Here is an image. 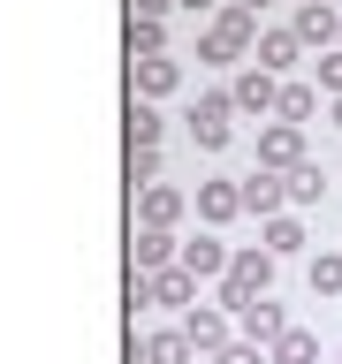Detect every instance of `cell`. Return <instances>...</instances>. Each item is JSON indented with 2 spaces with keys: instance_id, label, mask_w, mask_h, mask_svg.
<instances>
[{
  "instance_id": "cell-1",
  "label": "cell",
  "mask_w": 342,
  "mask_h": 364,
  "mask_svg": "<svg viewBox=\"0 0 342 364\" xmlns=\"http://www.w3.org/2000/svg\"><path fill=\"white\" fill-rule=\"evenodd\" d=\"M251 46H259V16H251V8H236V0H228L221 16L205 23V38H198V53L213 68H228V61H244Z\"/></svg>"
},
{
  "instance_id": "cell-2",
  "label": "cell",
  "mask_w": 342,
  "mask_h": 364,
  "mask_svg": "<svg viewBox=\"0 0 342 364\" xmlns=\"http://www.w3.org/2000/svg\"><path fill=\"white\" fill-rule=\"evenodd\" d=\"M190 136H198V152H221L228 136H236V99L228 91H205L198 107H190Z\"/></svg>"
},
{
  "instance_id": "cell-3",
  "label": "cell",
  "mask_w": 342,
  "mask_h": 364,
  "mask_svg": "<svg viewBox=\"0 0 342 364\" xmlns=\"http://www.w3.org/2000/svg\"><path fill=\"white\" fill-rule=\"evenodd\" d=\"M259 167H274V175H296V167H304V129L274 122V129L259 136Z\"/></svg>"
},
{
  "instance_id": "cell-4",
  "label": "cell",
  "mask_w": 342,
  "mask_h": 364,
  "mask_svg": "<svg viewBox=\"0 0 342 364\" xmlns=\"http://www.w3.org/2000/svg\"><path fill=\"white\" fill-rule=\"evenodd\" d=\"M228 99H236V114H274V107H281V76H266V68H244V76L228 84Z\"/></svg>"
},
{
  "instance_id": "cell-5",
  "label": "cell",
  "mask_w": 342,
  "mask_h": 364,
  "mask_svg": "<svg viewBox=\"0 0 342 364\" xmlns=\"http://www.w3.org/2000/svg\"><path fill=\"white\" fill-rule=\"evenodd\" d=\"M182 250H175V235L167 228H137V243H130V273H167Z\"/></svg>"
},
{
  "instance_id": "cell-6",
  "label": "cell",
  "mask_w": 342,
  "mask_h": 364,
  "mask_svg": "<svg viewBox=\"0 0 342 364\" xmlns=\"http://www.w3.org/2000/svg\"><path fill=\"white\" fill-rule=\"evenodd\" d=\"M182 334H190V349L221 357V349H228V311H213V304H190V311H182Z\"/></svg>"
},
{
  "instance_id": "cell-7",
  "label": "cell",
  "mask_w": 342,
  "mask_h": 364,
  "mask_svg": "<svg viewBox=\"0 0 342 364\" xmlns=\"http://www.w3.org/2000/svg\"><path fill=\"white\" fill-rule=\"evenodd\" d=\"M236 326H244V341H281L289 334V318H281V304H266V296H259V304H244V311H236Z\"/></svg>"
},
{
  "instance_id": "cell-8",
  "label": "cell",
  "mask_w": 342,
  "mask_h": 364,
  "mask_svg": "<svg viewBox=\"0 0 342 364\" xmlns=\"http://www.w3.org/2000/svg\"><path fill=\"white\" fill-rule=\"evenodd\" d=\"M175 84H182V68L167 61V53H160V61H130V91L137 99H167Z\"/></svg>"
},
{
  "instance_id": "cell-9",
  "label": "cell",
  "mask_w": 342,
  "mask_h": 364,
  "mask_svg": "<svg viewBox=\"0 0 342 364\" xmlns=\"http://www.w3.org/2000/svg\"><path fill=\"white\" fill-rule=\"evenodd\" d=\"M281 198H289V175H274V167H259V175H244V213H281Z\"/></svg>"
},
{
  "instance_id": "cell-10",
  "label": "cell",
  "mask_w": 342,
  "mask_h": 364,
  "mask_svg": "<svg viewBox=\"0 0 342 364\" xmlns=\"http://www.w3.org/2000/svg\"><path fill=\"white\" fill-rule=\"evenodd\" d=\"M198 213H205L213 228L236 220V213H244V182H198Z\"/></svg>"
},
{
  "instance_id": "cell-11",
  "label": "cell",
  "mask_w": 342,
  "mask_h": 364,
  "mask_svg": "<svg viewBox=\"0 0 342 364\" xmlns=\"http://www.w3.org/2000/svg\"><path fill=\"white\" fill-rule=\"evenodd\" d=\"M190 281H213V273H228V250L213 243V235H198V243H182V258H175Z\"/></svg>"
},
{
  "instance_id": "cell-12",
  "label": "cell",
  "mask_w": 342,
  "mask_h": 364,
  "mask_svg": "<svg viewBox=\"0 0 342 364\" xmlns=\"http://www.w3.org/2000/svg\"><path fill=\"white\" fill-rule=\"evenodd\" d=\"M296 31H259V46H251V53H259V68H266V76H281V68H296Z\"/></svg>"
},
{
  "instance_id": "cell-13",
  "label": "cell",
  "mask_w": 342,
  "mask_h": 364,
  "mask_svg": "<svg viewBox=\"0 0 342 364\" xmlns=\"http://www.w3.org/2000/svg\"><path fill=\"white\" fill-rule=\"evenodd\" d=\"M289 31H296L304 46H335V38H342V16H335V8H296Z\"/></svg>"
},
{
  "instance_id": "cell-14",
  "label": "cell",
  "mask_w": 342,
  "mask_h": 364,
  "mask_svg": "<svg viewBox=\"0 0 342 364\" xmlns=\"http://www.w3.org/2000/svg\"><path fill=\"white\" fill-rule=\"evenodd\" d=\"M167 53V23L160 16H130V61H160Z\"/></svg>"
},
{
  "instance_id": "cell-15",
  "label": "cell",
  "mask_w": 342,
  "mask_h": 364,
  "mask_svg": "<svg viewBox=\"0 0 342 364\" xmlns=\"http://www.w3.org/2000/svg\"><path fill=\"white\" fill-rule=\"evenodd\" d=\"M198 349H190V334L182 326H160V334H145V364H190Z\"/></svg>"
},
{
  "instance_id": "cell-16",
  "label": "cell",
  "mask_w": 342,
  "mask_h": 364,
  "mask_svg": "<svg viewBox=\"0 0 342 364\" xmlns=\"http://www.w3.org/2000/svg\"><path fill=\"white\" fill-rule=\"evenodd\" d=\"M175 213H182V190H167V182H152V190L137 198V220H145V228H167Z\"/></svg>"
},
{
  "instance_id": "cell-17",
  "label": "cell",
  "mask_w": 342,
  "mask_h": 364,
  "mask_svg": "<svg viewBox=\"0 0 342 364\" xmlns=\"http://www.w3.org/2000/svg\"><path fill=\"white\" fill-rule=\"evenodd\" d=\"M160 129H167V122H160V107H152V99H130V152H152V144H160Z\"/></svg>"
},
{
  "instance_id": "cell-18",
  "label": "cell",
  "mask_w": 342,
  "mask_h": 364,
  "mask_svg": "<svg viewBox=\"0 0 342 364\" xmlns=\"http://www.w3.org/2000/svg\"><path fill=\"white\" fill-rule=\"evenodd\" d=\"M274 114H281L289 129H304V122L319 114V91H312V84H281V107H274Z\"/></svg>"
},
{
  "instance_id": "cell-19",
  "label": "cell",
  "mask_w": 342,
  "mask_h": 364,
  "mask_svg": "<svg viewBox=\"0 0 342 364\" xmlns=\"http://www.w3.org/2000/svg\"><path fill=\"white\" fill-rule=\"evenodd\" d=\"M312 357H319V341L304 334V326H289V334L274 341V357H266V364H312Z\"/></svg>"
},
{
  "instance_id": "cell-20",
  "label": "cell",
  "mask_w": 342,
  "mask_h": 364,
  "mask_svg": "<svg viewBox=\"0 0 342 364\" xmlns=\"http://www.w3.org/2000/svg\"><path fill=\"white\" fill-rule=\"evenodd\" d=\"M152 304H182V311H190V273H182V266L152 273Z\"/></svg>"
},
{
  "instance_id": "cell-21",
  "label": "cell",
  "mask_w": 342,
  "mask_h": 364,
  "mask_svg": "<svg viewBox=\"0 0 342 364\" xmlns=\"http://www.w3.org/2000/svg\"><path fill=\"white\" fill-rule=\"evenodd\" d=\"M312 296H342V258H335V250L312 258Z\"/></svg>"
},
{
  "instance_id": "cell-22",
  "label": "cell",
  "mask_w": 342,
  "mask_h": 364,
  "mask_svg": "<svg viewBox=\"0 0 342 364\" xmlns=\"http://www.w3.org/2000/svg\"><path fill=\"white\" fill-rule=\"evenodd\" d=\"M296 243H304V228H296V220H281V213H274V220H266V250H274V258H289Z\"/></svg>"
},
{
  "instance_id": "cell-23",
  "label": "cell",
  "mask_w": 342,
  "mask_h": 364,
  "mask_svg": "<svg viewBox=\"0 0 342 364\" xmlns=\"http://www.w3.org/2000/svg\"><path fill=\"white\" fill-rule=\"evenodd\" d=\"M319 190H327V175H319L312 159H304V167H296V175H289V205H312Z\"/></svg>"
},
{
  "instance_id": "cell-24",
  "label": "cell",
  "mask_w": 342,
  "mask_h": 364,
  "mask_svg": "<svg viewBox=\"0 0 342 364\" xmlns=\"http://www.w3.org/2000/svg\"><path fill=\"white\" fill-rule=\"evenodd\" d=\"M130 182H137V190L160 182V144H152V152H130Z\"/></svg>"
},
{
  "instance_id": "cell-25",
  "label": "cell",
  "mask_w": 342,
  "mask_h": 364,
  "mask_svg": "<svg viewBox=\"0 0 342 364\" xmlns=\"http://www.w3.org/2000/svg\"><path fill=\"white\" fill-rule=\"evenodd\" d=\"M213 364H266V357H259V341H228Z\"/></svg>"
},
{
  "instance_id": "cell-26",
  "label": "cell",
  "mask_w": 342,
  "mask_h": 364,
  "mask_svg": "<svg viewBox=\"0 0 342 364\" xmlns=\"http://www.w3.org/2000/svg\"><path fill=\"white\" fill-rule=\"evenodd\" d=\"M319 91H335V99H342V53H327V61H319Z\"/></svg>"
},
{
  "instance_id": "cell-27",
  "label": "cell",
  "mask_w": 342,
  "mask_h": 364,
  "mask_svg": "<svg viewBox=\"0 0 342 364\" xmlns=\"http://www.w3.org/2000/svg\"><path fill=\"white\" fill-rule=\"evenodd\" d=\"M175 0H130V16H167Z\"/></svg>"
},
{
  "instance_id": "cell-28",
  "label": "cell",
  "mask_w": 342,
  "mask_h": 364,
  "mask_svg": "<svg viewBox=\"0 0 342 364\" xmlns=\"http://www.w3.org/2000/svg\"><path fill=\"white\" fill-rule=\"evenodd\" d=\"M175 8H190V16H205V8H228V0H175Z\"/></svg>"
},
{
  "instance_id": "cell-29",
  "label": "cell",
  "mask_w": 342,
  "mask_h": 364,
  "mask_svg": "<svg viewBox=\"0 0 342 364\" xmlns=\"http://www.w3.org/2000/svg\"><path fill=\"white\" fill-rule=\"evenodd\" d=\"M236 8H251V16H259V8H266V0H236Z\"/></svg>"
},
{
  "instance_id": "cell-30",
  "label": "cell",
  "mask_w": 342,
  "mask_h": 364,
  "mask_svg": "<svg viewBox=\"0 0 342 364\" xmlns=\"http://www.w3.org/2000/svg\"><path fill=\"white\" fill-rule=\"evenodd\" d=\"M296 8H327V0H296Z\"/></svg>"
},
{
  "instance_id": "cell-31",
  "label": "cell",
  "mask_w": 342,
  "mask_h": 364,
  "mask_svg": "<svg viewBox=\"0 0 342 364\" xmlns=\"http://www.w3.org/2000/svg\"><path fill=\"white\" fill-rule=\"evenodd\" d=\"M335 122H342V99H335Z\"/></svg>"
}]
</instances>
